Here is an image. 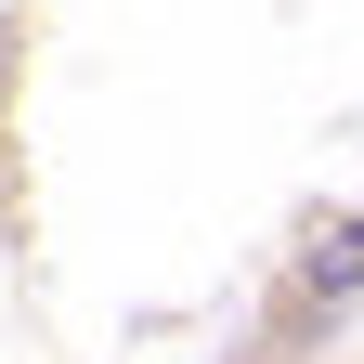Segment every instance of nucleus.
Masks as SVG:
<instances>
[{"label": "nucleus", "instance_id": "nucleus-1", "mask_svg": "<svg viewBox=\"0 0 364 364\" xmlns=\"http://www.w3.org/2000/svg\"><path fill=\"white\" fill-rule=\"evenodd\" d=\"M351 299H364V208L338 221V235H312V247H299V273H287V326L312 338V326H338Z\"/></svg>", "mask_w": 364, "mask_h": 364}]
</instances>
